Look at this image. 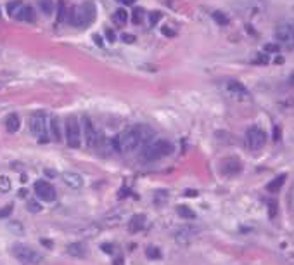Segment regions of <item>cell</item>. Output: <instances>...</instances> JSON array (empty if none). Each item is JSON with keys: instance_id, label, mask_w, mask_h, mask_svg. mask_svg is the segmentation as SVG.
<instances>
[{"instance_id": "1", "label": "cell", "mask_w": 294, "mask_h": 265, "mask_svg": "<svg viewBox=\"0 0 294 265\" xmlns=\"http://www.w3.org/2000/svg\"><path fill=\"white\" fill-rule=\"evenodd\" d=\"M152 137V130L147 125H135V127L128 128L123 134L118 137V144H119V151H130L137 149L142 142L149 141Z\"/></svg>"}, {"instance_id": "8", "label": "cell", "mask_w": 294, "mask_h": 265, "mask_svg": "<svg viewBox=\"0 0 294 265\" xmlns=\"http://www.w3.org/2000/svg\"><path fill=\"white\" fill-rule=\"evenodd\" d=\"M246 142H247V146H249V149L258 151L265 146L266 134L260 127H249L246 132Z\"/></svg>"}, {"instance_id": "9", "label": "cell", "mask_w": 294, "mask_h": 265, "mask_svg": "<svg viewBox=\"0 0 294 265\" xmlns=\"http://www.w3.org/2000/svg\"><path fill=\"white\" fill-rule=\"evenodd\" d=\"M35 193L42 201H47V203L56 201V198H57V193H56V189H54V186L49 184L47 180H36Z\"/></svg>"}, {"instance_id": "17", "label": "cell", "mask_w": 294, "mask_h": 265, "mask_svg": "<svg viewBox=\"0 0 294 265\" xmlns=\"http://www.w3.org/2000/svg\"><path fill=\"white\" fill-rule=\"evenodd\" d=\"M113 21H114L116 26H125V24H127V21H128L127 9H121V7L116 9L114 14H113Z\"/></svg>"}, {"instance_id": "26", "label": "cell", "mask_w": 294, "mask_h": 265, "mask_svg": "<svg viewBox=\"0 0 294 265\" xmlns=\"http://www.w3.org/2000/svg\"><path fill=\"white\" fill-rule=\"evenodd\" d=\"M11 191V180L5 175H0V193H9Z\"/></svg>"}, {"instance_id": "25", "label": "cell", "mask_w": 294, "mask_h": 265, "mask_svg": "<svg viewBox=\"0 0 294 265\" xmlns=\"http://www.w3.org/2000/svg\"><path fill=\"white\" fill-rule=\"evenodd\" d=\"M21 7H23V2H19V0H16V2H11V4L7 5L9 16L16 18V16H17V12L21 11Z\"/></svg>"}, {"instance_id": "5", "label": "cell", "mask_w": 294, "mask_h": 265, "mask_svg": "<svg viewBox=\"0 0 294 265\" xmlns=\"http://www.w3.org/2000/svg\"><path fill=\"white\" fill-rule=\"evenodd\" d=\"M66 141H68V146L75 149L82 146V128L75 115L68 116L66 120Z\"/></svg>"}, {"instance_id": "24", "label": "cell", "mask_w": 294, "mask_h": 265, "mask_svg": "<svg viewBox=\"0 0 294 265\" xmlns=\"http://www.w3.org/2000/svg\"><path fill=\"white\" fill-rule=\"evenodd\" d=\"M50 130H52L54 139H56V141H59V139H61V130H59V118H57V116H52V118H50Z\"/></svg>"}, {"instance_id": "2", "label": "cell", "mask_w": 294, "mask_h": 265, "mask_svg": "<svg viewBox=\"0 0 294 265\" xmlns=\"http://www.w3.org/2000/svg\"><path fill=\"white\" fill-rule=\"evenodd\" d=\"M69 23L76 28H88L94 19H96V5L92 2H85V4L75 5L68 11Z\"/></svg>"}, {"instance_id": "31", "label": "cell", "mask_w": 294, "mask_h": 265, "mask_svg": "<svg viewBox=\"0 0 294 265\" xmlns=\"http://www.w3.org/2000/svg\"><path fill=\"white\" fill-rule=\"evenodd\" d=\"M213 18H215V21H218L220 24H227V23H229L227 16H225V14H222V12H215V14H213Z\"/></svg>"}, {"instance_id": "15", "label": "cell", "mask_w": 294, "mask_h": 265, "mask_svg": "<svg viewBox=\"0 0 294 265\" xmlns=\"http://www.w3.org/2000/svg\"><path fill=\"white\" fill-rule=\"evenodd\" d=\"M19 127H21L19 116H17L16 113H11V115H7V118H5V128H7V132L14 134V132L19 130Z\"/></svg>"}, {"instance_id": "28", "label": "cell", "mask_w": 294, "mask_h": 265, "mask_svg": "<svg viewBox=\"0 0 294 265\" xmlns=\"http://www.w3.org/2000/svg\"><path fill=\"white\" fill-rule=\"evenodd\" d=\"M131 18H133V19H131L133 23L140 24V23H142V19H144V11H142V9H133V16H131Z\"/></svg>"}, {"instance_id": "30", "label": "cell", "mask_w": 294, "mask_h": 265, "mask_svg": "<svg viewBox=\"0 0 294 265\" xmlns=\"http://www.w3.org/2000/svg\"><path fill=\"white\" fill-rule=\"evenodd\" d=\"M57 7H59V12H57V19L64 21V18H66V4H64L63 0H61L59 4H57Z\"/></svg>"}, {"instance_id": "7", "label": "cell", "mask_w": 294, "mask_h": 265, "mask_svg": "<svg viewBox=\"0 0 294 265\" xmlns=\"http://www.w3.org/2000/svg\"><path fill=\"white\" fill-rule=\"evenodd\" d=\"M12 253L17 260L21 262H26V264H40L42 262V257L36 253L35 249H32L30 246H24V245H16L12 246Z\"/></svg>"}, {"instance_id": "21", "label": "cell", "mask_w": 294, "mask_h": 265, "mask_svg": "<svg viewBox=\"0 0 294 265\" xmlns=\"http://www.w3.org/2000/svg\"><path fill=\"white\" fill-rule=\"evenodd\" d=\"M177 213H179L182 218H187V220H192V218H196V212L191 210V208H189V206H185V205L177 206Z\"/></svg>"}, {"instance_id": "4", "label": "cell", "mask_w": 294, "mask_h": 265, "mask_svg": "<svg viewBox=\"0 0 294 265\" xmlns=\"http://www.w3.org/2000/svg\"><path fill=\"white\" fill-rule=\"evenodd\" d=\"M30 127L32 132L38 137L40 142H47V116L44 111H35L30 118Z\"/></svg>"}, {"instance_id": "11", "label": "cell", "mask_w": 294, "mask_h": 265, "mask_svg": "<svg viewBox=\"0 0 294 265\" xmlns=\"http://www.w3.org/2000/svg\"><path fill=\"white\" fill-rule=\"evenodd\" d=\"M241 170H243V165H241V161H239L237 158L223 159V163H222V174L223 175L232 177V175H237Z\"/></svg>"}, {"instance_id": "3", "label": "cell", "mask_w": 294, "mask_h": 265, "mask_svg": "<svg viewBox=\"0 0 294 265\" xmlns=\"http://www.w3.org/2000/svg\"><path fill=\"white\" fill-rule=\"evenodd\" d=\"M171 153H173V144L170 141H164V139H158V141L149 142L144 147V158L149 159V161L164 158V156L171 155Z\"/></svg>"}, {"instance_id": "29", "label": "cell", "mask_w": 294, "mask_h": 265, "mask_svg": "<svg viewBox=\"0 0 294 265\" xmlns=\"http://www.w3.org/2000/svg\"><path fill=\"white\" fill-rule=\"evenodd\" d=\"M28 212H32V213H40L42 212V206H40L38 201H28Z\"/></svg>"}, {"instance_id": "33", "label": "cell", "mask_w": 294, "mask_h": 265, "mask_svg": "<svg viewBox=\"0 0 294 265\" xmlns=\"http://www.w3.org/2000/svg\"><path fill=\"white\" fill-rule=\"evenodd\" d=\"M102 251H104V253H108V255H113V253H114V246L109 245V243H104V245H102Z\"/></svg>"}, {"instance_id": "32", "label": "cell", "mask_w": 294, "mask_h": 265, "mask_svg": "<svg viewBox=\"0 0 294 265\" xmlns=\"http://www.w3.org/2000/svg\"><path fill=\"white\" fill-rule=\"evenodd\" d=\"M11 213H12V205H7L5 208H2V210H0V218H7Z\"/></svg>"}, {"instance_id": "39", "label": "cell", "mask_w": 294, "mask_h": 265, "mask_svg": "<svg viewBox=\"0 0 294 265\" xmlns=\"http://www.w3.org/2000/svg\"><path fill=\"white\" fill-rule=\"evenodd\" d=\"M40 243L45 246H49V248H52V241H49V239H40Z\"/></svg>"}, {"instance_id": "19", "label": "cell", "mask_w": 294, "mask_h": 265, "mask_svg": "<svg viewBox=\"0 0 294 265\" xmlns=\"http://www.w3.org/2000/svg\"><path fill=\"white\" fill-rule=\"evenodd\" d=\"M121 222H123V213H113V215H108V217L102 218V226L116 227V226H119Z\"/></svg>"}, {"instance_id": "20", "label": "cell", "mask_w": 294, "mask_h": 265, "mask_svg": "<svg viewBox=\"0 0 294 265\" xmlns=\"http://www.w3.org/2000/svg\"><path fill=\"white\" fill-rule=\"evenodd\" d=\"M17 19H21V21H35V12H33V9L32 7H28V5H24L23 4V7H21V11L17 12Z\"/></svg>"}, {"instance_id": "27", "label": "cell", "mask_w": 294, "mask_h": 265, "mask_svg": "<svg viewBox=\"0 0 294 265\" xmlns=\"http://www.w3.org/2000/svg\"><path fill=\"white\" fill-rule=\"evenodd\" d=\"M9 230H12V232L17 234V236H21V234L24 232L23 226H21L19 222H9Z\"/></svg>"}, {"instance_id": "35", "label": "cell", "mask_w": 294, "mask_h": 265, "mask_svg": "<svg viewBox=\"0 0 294 265\" xmlns=\"http://www.w3.org/2000/svg\"><path fill=\"white\" fill-rule=\"evenodd\" d=\"M106 36H108V40H109V42H114V38H116V36H114V33H113L111 30H106Z\"/></svg>"}, {"instance_id": "34", "label": "cell", "mask_w": 294, "mask_h": 265, "mask_svg": "<svg viewBox=\"0 0 294 265\" xmlns=\"http://www.w3.org/2000/svg\"><path fill=\"white\" fill-rule=\"evenodd\" d=\"M121 40H123V42H128V44H131V42H135V36H133V35H127V33H125V35L121 36Z\"/></svg>"}, {"instance_id": "10", "label": "cell", "mask_w": 294, "mask_h": 265, "mask_svg": "<svg viewBox=\"0 0 294 265\" xmlns=\"http://www.w3.org/2000/svg\"><path fill=\"white\" fill-rule=\"evenodd\" d=\"M82 127H83V134H85V142H87V146H96L97 142V132L96 128H94V123H92L90 116L85 115L83 118H82Z\"/></svg>"}, {"instance_id": "12", "label": "cell", "mask_w": 294, "mask_h": 265, "mask_svg": "<svg viewBox=\"0 0 294 265\" xmlns=\"http://www.w3.org/2000/svg\"><path fill=\"white\" fill-rule=\"evenodd\" d=\"M63 180H64V184L69 186L71 189H80V187L83 186V178H82L80 174H76V172H64Z\"/></svg>"}, {"instance_id": "38", "label": "cell", "mask_w": 294, "mask_h": 265, "mask_svg": "<svg viewBox=\"0 0 294 265\" xmlns=\"http://www.w3.org/2000/svg\"><path fill=\"white\" fill-rule=\"evenodd\" d=\"M158 19H159V12H156V14H151V23L152 24L158 23Z\"/></svg>"}, {"instance_id": "13", "label": "cell", "mask_w": 294, "mask_h": 265, "mask_svg": "<svg viewBox=\"0 0 294 265\" xmlns=\"http://www.w3.org/2000/svg\"><path fill=\"white\" fill-rule=\"evenodd\" d=\"M144 226H146V215L137 213L128 220V230H130L131 234L140 232V230L144 229Z\"/></svg>"}, {"instance_id": "23", "label": "cell", "mask_w": 294, "mask_h": 265, "mask_svg": "<svg viewBox=\"0 0 294 265\" xmlns=\"http://www.w3.org/2000/svg\"><path fill=\"white\" fill-rule=\"evenodd\" d=\"M38 4L45 16H50L52 11H54V2H52V0H38Z\"/></svg>"}, {"instance_id": "6", "label": "cell", "mask_w": 294, "mask_h": 265, "mask_svg": "<svg viewBox=\"0 0 294 265\" xmlns=\"http://www.w3.org/2000/svg\"><path fill=\"white\" fill-rule=\"evenodd\" d=\"M275 36L278 44L287 49H294V24L293 23H280L275 28Z\"/></svg>"}, {"instance_id": "14", "label": "cell", "mask_w": 294, "mask_h": 265, "mask_svg": "<svg viewBox=\"0 0 294 265\" xmlns=\"http://www.w3.org/2000/svg\"><path fill=\"white\" fill-rule=\"evenodd\" d=\"M227 90L230 92L232 95H235V97H247L249 95L243 83L235 82V80H230V82L227 83Z\"/></svg>"}, {"instance_id": "22", "label": "cell", "mask_w": 294, "mask_h": 265, "mask_svg": "<svg viewBox=\"0 0 294 265\" xmlns=\"http://www.w3.org/2000/svg\"><path fill=\"white\" fill-rule=\"evenodd\" d=\"M146 257L149 258V260H159V258H161V251H159L158 246H147Z\"/></svg>"}, {"instance_id": "18", "label": "cell", "mask_w": 294, "mask_h": 265, "mask_svg": "<svg viewBox=\"0 0 294 265\" xmlns=\"http://www.w3.org/2000/svg\"><path fill=\"white\" fill-rule=\"evenodd\" d=\"M286 178H287L286 174L275 177L274 180H272V182L266 186V191H268V193H278V191H280V187L284 186V182H286Z\"/></svg>"}, {"instance_id": "40", "label": "cell", "mask_w": 294, "mask_h": 265, "mask_svg": "<svg viewBox=\"0 0 294 265\" xmlns=\"http://www.w3.org/2000/svg\"><path fill=\"white\" fill-rule=\"evenodd\" d=\"M187 196H197V191H187Z\"/></svg>"}, {"instance_id": "37", "label": "cell", "mask_w": 294, "mask_h": 265, "mask_svg": "<svg viewBox=\"0 0 294 265\" xmlns=\"http://www.w3.org/2000/svg\"><path fill=\"white\" fill-rule=\"evenodd\" d=\"M94 40H96V44L99 45V47H104V45H102V38H100L99 35H94Z\"/></svg>"}, {"instance_id": "16", "label": "cell", "mask_w": 294, "mask_h": 265, "mask_svg": "<svg viewBox=\"0 0 294 265\" xmlns=\"http://www.w3.org/2000/svg\"><path fill=\"white\" fill-rule=\"evenodd\" d=\"M66 251H68V255L76 257V258H83L85 255H87V249H85V246L82 245V243H71Z\"/></svg>"}, {"instance_id": "36", "label": "cell", "mask_w": 294, "mask_h": 265, "mask_svg": "<svg viewBox=\"0 0 294 265\" xmlns=\"http://www.w3.org/2000/svg\"><path fill=\"white\" fill-rule=\"evenodd\" d=\"M265 51L275 52V51H278V47H277V45H274V44H266V45H265Z\"/></svg>"}]
</instances>
